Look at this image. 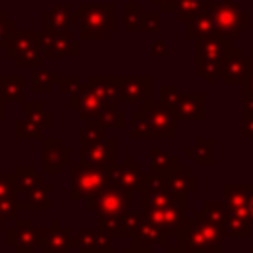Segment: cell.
Wrapping results in <instances>:
<instances>
[{
	"mask_svg": "<svg viewBox=\"0 0 253 253\" xmlns=\"http://www.w3.org/2000/svg\"><path fill=\"white\" fill-rule=\"evenodd\" d=\"M99 211L105 215H121L126 211V198L119 190H109L99 198Z\"/></svg>",
	"mask_w": 253,
	"mask_h": 253,
	"instance_id": "6da1fadb",
	"label": "cell"
},
{
	"mask_svg": "<svg viewBox=\"0 0 253 253\" xmlns=\"http://www.w3.org/2000/svg\"><path fill=\"white\" fill-rule=\"evenodd\" d=\"M75 188L81 192V194H85V192H95V190H99L101 188V176L93 170V166L91 168H81V170H77L75 172Z\"/></svg>",
	"mask_w": 253,
	"mask_h": 253,
	"instance_id": "7a4b0ae2",
	"label": "cell"
},
{
	"mask_svg": "<svg viewBox=\"0 0 253 253\" xmlns=\"http://www.w3.org/2000/svg\"><path fill=\"white\" fill-rule=\"evenodd\" d=\"M247 211H249V215L253 217V194H251L249 200H247Z\"/></svg>",
	"mask_w": 253,
	"mask_h": 253,
	"instance_id": "5b68a950",
	"label": "cell"
},
{
	"mask_svg": "<svg viewBox=\"0 0 253 253\" xmlns=\"http://www.w3.org/2000/svg\"><path fill=\"white\" fill-rule=\"evenodd\" d=\"M215 24L217 28H221L227 34H233V26H235V14H237V6H215Z\"/></svg>",
	"mask_w": 253,
	"mask_h": 253,
	"instance_id": "3957f363",
	"label": "cell"
},
{
	"mask_svg": "<svg viewBox=\"0 0 253 253\" xmlns=\"http://www.w3.org/2000/svg\"><path fill=\"white\" fill-rule=\"evenodd\" d=\"M213 229H215L213 225H202V227H198V229L192 233L194 245H196V247H198V245H219V237H217V233H215Z\"/></svg>",
	"mask_w": 253,
	"mask_h": 253,
	"instance_id": "277c9868",
	"label": "cell"
}]
</instances>
